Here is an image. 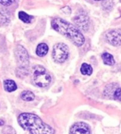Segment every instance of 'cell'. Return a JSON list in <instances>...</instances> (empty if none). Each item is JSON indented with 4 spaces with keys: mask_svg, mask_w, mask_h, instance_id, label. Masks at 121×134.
Instances as JSON below:
<instances>
[{
    "mask_svg": "<svg viewBox=\"0 0 121 134\" xmlns=\"http://www.w3.org/2000/svg\"><path fill=\"white\" fill-rule=\"evenodd\" d=\"M19 125L30 133L53 134L54 130L37 115L31 113H22L18 117Z\"/></svg>",
    "mask_w": 121,
    "mask_h": 134,
    "instance_id": "1",
    "label": "cell"
},
{
    "mask_svg": "<svg viewBox=\"0 0 121 134\" xmlns=\"http://www.w3.org/2000/svg\"><path fill=\"white\" fill-rule=\"evenodd\" d=\"M51 26L56 31L69 38L76 46H81L84 44L85 38L79 28L68 21L61 18H54L51 21Z\"/></svg>",
    "mask_w": 121,
    "mask_h": 134,
    "instance_id": "2",
    "label": "cell"
},
{
    "mask_svg": "<svg viewBox=\"0 0 121 134\" xmlns=\"http://www.w3.org/2000/svg\"><path fill=\"white\" fill-rule=\"evenodd\" d=\"M32 81L36 86L45 88L50 84L52 78L49 72L43 67L36 65L33 68Z\"/></svg>",
    "mask_w": 121,
    "mask_h": 134,
    "instance_id": "3",
    "label": "cell"
},
{
    "mask_svg": "<svg viewBox=\"0 0 121 134\" xmlns=\"http://www.w3.org/2000/svg\"><path fill=\"white\" fill-rule=\"evenodd\" d=\"M15 57L18 64L17 74L19 72L20 73L18 76L27 75L28 73V68L29 65V56L28 51L22 46H18L15 49Z\"/></svg>",
    "mask_w": 121,
    "mask_h": 134,
    "instance_id": "4",
    "label": "cell"
},
{
    "mask_svg": "<svg viewBox=\"0 0 121 134\" xmlns=\"http://www.w3.org/2000/svg\"><path fill=\"white\" fill-rule=\"evenodd\" d=\"M53 59L57 63L65 62L69 57V48L64 43H57L54 46L52 53Z\"/></svg>",
    "mask_w": 121,
    "mask_h": 134,
    "instance_id": "5",
    "label": "cell"
},
{
    "mask_svg": "<svg viewBox=\"0 0 121 134\" xmlns=\"http://www.w3.org/2000/svg\"><path fill=\"white\" fill-rule=\"evenodd\" d=\"M106 38L113 46H121V31L115 29L108 31L106 34Z\"/></svg>",
    "mask_w": 121,
    "mask_h": 134,
    "instance_id": "6",
    "label": "cell"
},
{
    "mask_svg": "<svg viewBox=\"0 0 121 134\" xmlns=\"http://www.w3.org/2000/svg\"><path fill=\"white\" fill-rule=\"evenodd\" d=\"M74 21L76 24V26L83 31H87L89 27V17L87 13H81L78 15H76L74 17Z\"/></svg>",
    "mask_w": 121,
    "mask_h": 134,
    "instance_id": "7",
    "label": "cell"
},
{
    "mask_svg": "<svg viewBox=\"0 0 121 134\" xmlns=\"http://www.w3.org/2000/svg\"><path fill=\"white\" fill-rule=\"evenodd\" d=\"M70 133H86L90 134L91 133V130H90V126L84 122H77L75 123L71 130H70Z\"/></svg>",
    "mask_w": 121,
    "mask_h": 134,
    "instance_id": "8",
    "label": "cell"
},
{
    "mask_svg": "<svg viewBox=\"0 0 121 134\" xmlns=\"http://www.w3.org/2000/svg\"><path fill=\"white\" fill-rule=\"evenodd\" d=\"M3 86H4V89L7 92H13L17 90V84L14 81L11 80V79H6L3 82Z\"/></svg>",
    "mask_w": 121,
    "mask_h": 134,
    "instance_id": "9",
    "label": "cell"
},
{
    "mask_svg": "<svg viewBox=\"0 0 121 134\" xmlns=\"http://www.w3.org/2000/svg\"><path fill=\"white\" fill-rule=\"evenodd\" d=\"M49 47L46 43H40L36 48V54L39 57H44L48 53Z\"/></svg>",
    "mask_w": 121,
    "mask_h": 134,
    "instance_id": "10",
    "label": "cell"
},
{
    "mask_svg": "<svg viewBox=\"0 0 121 134\" xmlns=\"http://www.w3.org/2000/svg\"><path fill=\"white\" fill-rule=\"evenodd\" d=\"M102 59H103L104 64H106V65L112 66V65H113L115 64L114 57H113V55H111L109 53H104L102 54Z\"/></svg>",
    "mask_w": 121,
    "mask_h": 134,
    "instance_id": "11",
    "label": "cell"
},
{
    "mask_svg": "<svg viewBox=\"0 0 121 134\" xmlns=\"http://www.w3.org/2000/svg\"><path fill=\"white\" fill-rule=\"evenodd\" d=\"M20 98L24 101H31L35 99V95L32 92L26 90L22 92L20 94Z\"/></svg>",
    "mask_w": 121,
    "mask_h": 134,
    "instance_id": "12",
    "label": "cell"
},
{
    "mask_svg": "<svg viewBox=\"0 0 121 134\" xmlns=\"http://www.w3.org/2000/svg\"><path fill=\"white\" fill-rule=\"evenodd\" d=\"M18 16H19V19L23 21L24 23H31L32 19H33V16H31V15H28V13L21 11V12H19L18 13Z\"/></svg>",
    "mask_w": 121,
    "mask_h": 134,
    "instance_id": "13",
    "label": "cell"
},
{
    "mask_svg": "<svg viewBox=\"0 0 121 134\" xmlns=\"http://www.w3.org/2000/svg\"><path fill=\"white\" fill-rule=\"evenodd\" d=\"M80 71L84 75H91L92 74L93 68L90 64L84 63V64H82V66L80 68Z\"/></svg>",
    "mask_w": 121,
    "mask_h": 134,
    "instance_id": "14",
    "label": "cell"
},
{
    "mask_svg": "<svg viewBox=\"0 0 121 134\" xmlns=\"http://www.w3.org/2000/svg\"><path fill=\"white\" fill-rule=\"evenodd\" d=\"M113 97H114V99L121 101V88H118L114 91Z\"/></svg>",
    "mask_w": 121,
    "mask_h": 134,
    "instance_id": "15",
    "label": "cell"
},
{
    "mask_svg": "<svg viewBox=\"0 0 121 134\" xmlns=\"http://www.w3.org/2000/svg\"><path fill=\"white\" fill-rule=\"evenodd\" d=\"M13 2H14V0H0V3L5 6L10 5Z\"/></svg>",
    "mask_w": 121,
    "mask_h": 134,
    "instance_id": "16",
    "label": "cell"
},
{
    "mask_svg": "<svg viewBox=\"0 0 121 134\" xmlns=\"http://www.w3.org/2000/svg\"><path fill=\"white\" fill-rule=\"evenodd\" d=\"M4 123H5L4 120H3V119H0V126H3V125H4Z\"/></svg>",
    "mask_w": 121,
    "mask_h": 134,
    "instance_id": "17",
    "label": "cell"
},
{
    "mask_svg": "<svg viewBox=\"0 0 121 134\" xmlns=\"http://www.w3.org/2000/svg\"><path fill=\"white\" fill-rule=\"evenodd\" d=\"M94 1H102V0H94Z\"/></svg>",
    "mask_w": 121,
    "mask_h": 134,
    "instance_id": "18",
    "label": "cell"
}]
</instances>
